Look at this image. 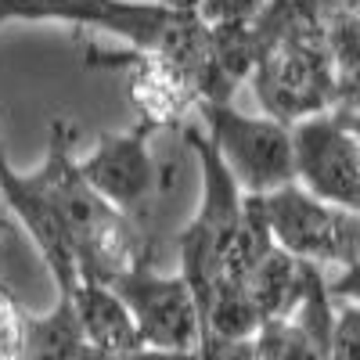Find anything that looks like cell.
Wrapping results in <instances>:
<instances>
[{
  "label": "cell",
  "instance_id": "obj_1",
  "mask_svg": "<svg viewBox=\"0 0 360 360\" xmlns=\"http://www.w3.org/2000/svg\"><path fill=\"white\" fill-rule=\"evenodd\" d=\"M51 137L44 162L37 166L47 180V191L54 198V209L62 217V227L72 242L79 278H94L105 285H115L119 278L134 274L141 266H152V245L144 238V227L119 209H112L94 188L86 184L76 169V127L69 119H51Z\"/></svg>",
  "mask_w": 360,
  "mask_h": 360
},
{
  "label": "cell",
  "instance_id": "obj_2",
  "mask_svg": "<svg viewBox=\"0 0 360 360\" xmlns=\"http://www.w3.org/2000/svg\"><path fill=\"white\" fill-rule=\"evenodd\" d=\"M98 29L130 51H152L184 65L195 83L209 62V25L195 15L166 11L152 0H0V33L8 25Z\"/></svg>",
  "mask_w": 360,
  "mask_h": 360
},
{
  "label": "cell",
  "instance_id": "obj_3",
  "mask_svg": "<svg viewBox=\"0 0 360 360\" xmlns=\"http://www.w3.org/2000/svg\"><path fill=\"white\" fill-rule=\"evenodd\" d=\"M252 90L263 115L285 127L339 108V83L324 47V15L292 22L263 40V54L252 69Z\"/></svg>",
  "mask_w": 360,
  "mask_h": 360
},
{
  "label": "cell",
  "instance_id": "obj_4",
  "mask_svg": "<svg viewBox=\"0 0 360 360\" xmlns=\"http://www.w3.org/2000/svg\"><path fill=\"white\" fill-rule=\"evenodd\" d=\"M184 141L198 159L202 195H198V209L191 213V220L176 234V256H180L176 274L191 285L198 307H202V299L224 281V259L231 249L234 227L245 213L249 195L234 184V176L227 173L224 159L217 155V148L209 144L202 130L184 127Z\"/></svg>",
  "mask_w": 360,
  "mask_h": 360
},
{
  "label": "cell",
  "instance_id": "obj_5",
  "mask_svg": "<svg viewBox=\"0 0 360 360\" xmlns=\"http://www.w3.org/2000/svg\"><path fill=\"white\" fill-rule=\"evenodd\" d=\"M202 134L217 148L234 184L249 198H266L295 184L292 127L278 123L263 112H242L217 101H198Z\"/></svg>",
  "mask_w": 360,
  "mask_h": 360
},
{
  "label": "cell",
  "instance_id": "obj_6",
  "mask_svg": "<svg viewBox=\"0 0 360 360\" xmlns=\"http://www.w3.org/2000/svg\"><path fill=\"white\" fill-rule=\"evenodd\" d=\"M259 205L266 213L274 245L285 249L288 256L317 270L332 266L339 274L360 263V213L328 205L299 184H288L259 198Z\"/></svg>",
  "mask_w": 360,
  "mask_h": 360
},
{
  "label": "cell",
  "instance_id": "obj_7",
  "mask_svg": "<svg viewBox=\"0 0 360 360\" xmlns=\"http://www.w3.org/2000/svg\"><path fill=\"white\" fill-rule=\"evenodd\" d=\"M155 127L137 123L127 130H105L98 134L94 148L76 159L79 176L94 188L112 209L137 220L144 227V217L152 213L155 198L162 195V166L152 155Z\"/></svg>",
  "mask_w": 360,
  "mask_h": 360
},
{
  "label": "cell",
  "instance_id": "obj_8",
  "mask_svg": "<svg viewBox=\"0 0 360 360\" xmlns=\"http://www.w3.org/2000/svg\"><path fill=\"white\" fill-rule=\"evenodd\" d=\"M292 155L299 188L328 205L360 213V137L339 108L295 123Z\"/></svg>",
  "mask_w": 360,
  "mask_h": 360
},
{
  "label": "cell",
  "instance_id": "obj_9",
  "mask_svg": "<svg viewBox=\"0 0 360 360\" xmlns=\"http://www.w3.org/2000/svg\"><path fill=\"white\" fill-rule=\"evenodd\" d=\"M130 307L144 349L152 353H195L202 342V310L191 285L180 274H159L141 266L112 285Z\"/></svg>",
  "mask_w": 360,
  "mask_h": 360
},
{
  "label": "cell",
  "instance_id": "obj_10",
  "mask_svg": "<svg viewBox=\"0 0 360 360\" xmlns=\"http://www.w3.org/2000/svg\"><path fill=\"white\" fill-rule=\"evenodd\" d=\"M86 62L90 65H105V69H123L127 72V90H130V101L137 108V119L155 130L166 127H188V115L198 112V83L195 76L169 62L162 54L152 51H101L98 44H90L86 51Z\"/></svg>",
  "mask_w": 360,
  "mask_h": 360
},
{
  "label": "cell",
  "instance_id": "obj_11",
  "mask_svg": "<svg viewBox=\"0 0 360 360\" xmlns=\"http://www.w3.org/2000/svg\"><path fill=\"white\" fill-rule=\"evenodd\" d=\"M0 198H4L11 217L29 234V242L37 245L44 266L51 270V278L58 285V295H69L79 281V263L62 227V217L54 209V198L47 191V180L40 176V169L18 173L4 155V141H0Z\"/></svg>",
  "mask_w": 360,
  "mask_h": 360
},
{
  "label": "cell",
  "instance_id": "obj_12",
  "mask_svg": "<svg viewBox=\"0 0 360 360\" xmlns=\"http://www.w3.org/2000/svg\"><path fill=\"white\" fill-rule=\"evenodd\" d=\"M65 299L76 310V321H79V332H83L86 346L94 353H101L105 360H127V356L144 349L137 321H134L130 307L123 303V295L112 285L94 281V278H79L76 288Z\"/></svg>",
  "mask_w": 360,
  "mask_h": 360
},
{
  "label": "cell",
  "instance_id": "obj_13",
  "mask_svg": "<svg viewBox=\"0 0 360 360\" xmlns=\"http://www.w3.org/2000/svg\"><path fill=\"white\" fill-rule=\"evenodd\" d=\"M321 274L324 270L288 256L285 249H274L242 285H245L252 307L259 314V324H270V321L292 317L299 307H303Z\"/></svg>",
  "mask_w": 360,
  "mask_h": 360
},
{
  "label": "cell",
  "instance_id": "obj_14",
  "mask_svg": "<svg viewBox=\"0 0 360 360\" xmlns=\"http://www.w3.org/2000/svg\"><path fill=\"white\" fill-rule=\"evenodd\" d=\"M22 360H105L86 346L76 310L65 295H58L51 314H29V342Z\"/></svg>",
  "mask_w": 360,
  "mask_h": 360
},
{
  "label": "cell",
  "instance_id": "obj_15",
  "mask_svg": "<svg viewBox=\"0 0 360 360\" xmlns=\"http://www.w3.org/2000/svg\"><path fill=\"white\" fill-rule=\"evenodd\" d=\"M29 342V310L0 288V360H22Z\"/></svg>",
  "mask_w": 360,
  "mask_h": 360
},
{
  "label": "cell",
  "instance_id": "obj_16",
  "mask_svg": "<svg viewBox=\"0 0 360 360\" xmlns=\"http://www.w3.org/2000/svg\"><path fill=\"white\" fill-rule=\"evenodd\" d=\"M270 8V0H202L198 18L217 29V25H256Z\"/></svg>",
  "mask_w": 360,
  "mask_h": 360
},
{
  "label": "cell",
  "instance_id": "obj_17",
  "mask_svg": "<svg viewBox=\"0 0 360 360\" xmlns=\"http://www.w3.org/2000/svg\"><path fill=\"white\" fill-rule=\"evenodd\" d=\"M328 360H360V307L335 299V324Z\"/></svg>",
  "mask_w": 360,
  "mask_h": 360
},
{
  "label": "cell",
  "instance_id": "obj_18",
  "mask_svg": "<svg viewBox=\"0 0 360 360\" xmlns=\"http://www.w3.org/2000/svg\"><path fill=\"white\" fill-rule=\"evenodd\" d=\"M198 360H256V342L252 339H217V335H202Z\"/></svg>",
  "mask_w": 360,
  "mask_h": 360
},
{
  "label": "cell",
  "instance_id": "obj_19",
  "mask_svg": "<svg viewBox=\"0 0 360 360\" xmlns=\"http://www.w3.org/2000/svg\"><path fill=\"white\" fill-rule=\"evenodd\" d=\"M328 292H332V299H339V303H356L360 307V263L353 270H346V274H339V278H328Z\"/></svg>",
  "mask_w": 360,
  "mask_h": 360
},
{
  "label": "cell",
  "instance_id": "obj_20",
  "mask_svg": "<svg viewBox=\"0 0 360 360\" xmlns=\"http://www.w3.org/2000/svg\"><path fill=\"white\" fill-rule=\"evenodd\" d=\"M127 360H198V356L195 353H152V349H141V353H134Z\"/></svg>",
  "mask_w": 360,
  "mask_h": 360
}]
</instances>
